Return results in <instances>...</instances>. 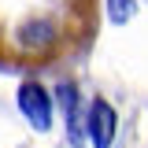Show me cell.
Segmentation results:
<instances>
[{"mask_svg":"<svg viewBox=\"0 0 148 148\" xmlns=\"http://www.w3.org/2000/svg\"><path fill=\"white\" fill-rule=\"evenodd\" d=\"M18 37H22V45H30V48H45V45H52V26H48V22H30V26L18 30Z\"/></svg>","mask_w":148,"mask_h":148,"instance_id":"obj_3","label":"cell"},{"mask_svg":"<svg viewBox=\"0 0 148 148\" xmlns=\"http://www.w3.org/2000/svg\"><path fill=\"white\" fill-rule=\"evenodd\" d=\"M133 11H137L133 0H108V18H111V22H126Z\"/></svg>","mask_w":148,"mask_h":148,"instance_id":"obj_4","label":"cell"},{"mask_svg":"<svg viewBox=\"0 0 148 148\" xmlns=\"http://www.w3.org/2000/svg\"><path fill=\"white\" fill-rule=\"evenodd\" d=\"M18 108H22V115H26L37 130L52 126V100H48V92L41 89L37 82H26V85L18 89Z\"/></svg>","mask_w":148,"mask_h":148,"instance_id":"obj_1","label":"cell"},{"mask_svg":"<svg viewBox=\"0 0 148 148\" xmlns=\"http://www.w3.org/2000/svg\"><path fill=\"white\" fill-rule=\"evenodd\" d=\"M89 137L96 148H111L115 141V111H111L108 100H92L89 108Z\"/></svg>","mask_w":148,"mask_h":148,"instance_id":"obj_2","label":"cell"},{"mask_svg":"<svg viewBox=\"0 0 148 148\" xmlns=\"http://www.w3.org/2000/svg\"><path fill=\"white\" fill-rule=\"evenodd\" d=\"M56 96H59V104L67 108V119H74V108H78V89H74L71 82H63V85L56 89Z\"/></svg>","mask_w":148,"mask_h":148,"instance_id":"obj_5","label":"cell"}]
</instances>
